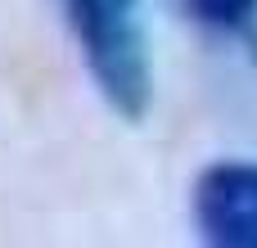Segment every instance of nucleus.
Segmentation results:
<instances>
[{"mask_svg":"<svg viewBox=\"0 0 257 248\" xmlns=\"http://www.w3.org/2000/svg\"><path fill=\"white\" fill-rule=\"evenodd\" d=\"M194 226L217 248H257V163L226 158L194 181Z\"/></svg>","mask_w":257,"mask_h":248,"instance_id":"nucleus-2","label":"nucleus"},{"mask_svg":"<svg viewBox=\"0 0 257 248\" xmlns=\"http://www.w3.org/2000/svg\"><path fill=\"white\" fill-rule=\"evenodd\" d=\"M190 14L208 27H221V32H239L257 18V0H185Z\"/></svg>","mask_w":257,"mask_h":248,"instance_id":"nucleus-3","label":"nucleus"},{"mask_svg":"<svg viewBox=\"0 0 257 248\" xmlns=\"http://www.w3.org/2000/svg\"><path fill=\"white\" fill-rule=\"evenodd\" d=\"M59 14L99 99L117 117L140 122L154 99L145 0H59Z\"/></svg>","mask_w":257,"mask_h":248,"instance_id":"nucleus-1","label":"nucleus"}]
</instances>
